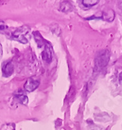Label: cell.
I'll return each instance as SVG.
<instances>
[{"label":"cell","instance_id":"6da1fadb","mask_svg":"<svg viewBox=\"0 0 122 130\" xmlns=\"http://www.w3.org/2000/svg\"><path fill=\"white\" fill-rule=\"evenodd\" d=\"M31 31L30 28L27 26H23L16 30H15L12 34V38L14 41H16L22 44L28 43L29 40L30 39Z\"/></svg>","mask_w":122,"mask_h":130},{"label":"cell","instance_id":"7a4b0ae2","mask_svg":"<svg viewBox=\"0 0 122 130\" xmlns=\"http://www.w3.org/2000/svg\"><path fill=\"white\" fill-rule=\"evenodd\" d=\"M109 58H110V54L107 50L101 52L96 59V68L101 69L102 68L106 66V65L108 63Z\"/></svg>","mask_w":122,"mask_h":130},{"label":"cell","instance_id":"3957f363","mask_svg":"<svg viewBox=\"0 0 122 130\" xmlns=\"http://www.w3.org/2000/svg\"><path fill=\"white\" fill-rule=\"evenodd\" d=\"M40 85V80L37 77L29 78L24 84V89L28 92H32L35 90Z\"/></svg>","mask_w":122,"mask_h":130},{"label":"cell","instance_id":"277c9868","mask_svg":"<svg viewBox=\"0 0 122 130\" xmlns=\"http://www.w3.org/2000/svg\"><path fill=\"white\" fill-rule=\"evenodd\" d=\"M13 70H14L13 64L11 61L3 63V65L2 66L3 75L5 77H9L13 73Z\"/></svg>","mask_w":122,"mask_h":130},{"label":"cell","instance_id":"5b68a950","mask_svg":"<svg viewBox=\"0 0 122 130\" xmlns=\"http://www.w3.org/2000/svg\"><path fill=\"white\" fill-rule=\"evenodd\" d=\"M42 58L44 61L46 62L49 63L51 61L52 58V50H51V47L49 44H47L44 47V50L42 52Z\"/></svg>","mask_w":122,"mask_h":130},{"label":"cell","instance_id":"8992f818","mask_svg":"<svg viewBox=\"0 0 122 130\" xmlns=\"http://www.w3.org/2000/svg\"><path fill=\"white\" fill-rule=\"evenodd\" d=\"M114 16H115L114 11L112 10V9L105 10L104 12H103V13H102L103 19L107 20V21H109V22H111L112 20H114Z\"/></svg>","mask_w":122,"mask_h":130},{"label":"cell","instance_id":"52a82bcc","mask_svg":"<svg viewBox=\"0 0 122 130\" xmlns=\"http://www.w3.org/2000/svg\"><path fill=\"white\" fill-rule=\"evenodd\" d=\"M72 9H73L72 5L71 4L70 2H68V1L62 2L60 4V7H59V9L62 12H64V13H68V12H71L72 10Z\"/></svg>","mask_w":122,"mask_h":130},{"label":"cell","instance_id":"ba28073f","mask_svg":"<svg viewBox=\"0 0 122 130\" xmlns=\"http://www.w3.org/2000/svg\"><path fill=\"white\" fill-rule=\"evenodd\" d=\"M15 98L20 104H27V103H28V98L27 97V95H25V94H23V93L16 94L15 96Z\"/></svg>","mask_w":122,"mask_h":130},{"label":"cell","instance_id":"9c48e42d","mask_svg":"<svg viewBox=\"0 0 122 130\" xmlns=\"http://www.w3.org/2000/svg\"><path fill=\"white\" fill-rule=\"evenodd\" d=\"M33 38H34V39H35V41H36V42L38 43V46L41 47L43 45V44H44V40L43 39V38L41 36V34H40V33L39 32H34L33 33Z\"/></svg>","mask_w":122,"mask_h":130},{"label":"cell","instance_id":"30bf717a","mask_svg":"<svg viewBox=\"0 0 122 130\" xmlns=\"http://www.w3.org/2000/svg\"><path fill=\"white\" fill-rule=\"evenodd\" d=\"M82 5L86 7H91L99 3L98 0H82Z\"/></svg>","mask_w":122,"mask_h":130},{"label":"cell","instance_id":"8fae6325","mask_svg":"<svg viewBox=\"0 0 122 130\" xmlns=\"http://www.w3.org/2000/svg\"><path fill=\"white\" fill-rule=\"evenodd\" d=\"M0 130H15V124L14 123H6L1 127Z\"/></svg>","mask_w":122,"mask_h":130},{"label":"cell","instance_id":"7c38bea8","mask_svg":"<svg viewBox=\"0 0 122 130\" xmlns=\"http://www.w3.org/2000/svg\"><path fill=\"white\" fill-rule=\"evenodd\" d=\"M6 28H7V27L5 24V23L2 20H0V30H3Z\"/></svg>","mask_w":122,"mask_h":130},{"label":"cell","instance_id":"4fadbf2b","mask_svg":"<svg viewBox=\"0 0 122 130\" xmlns=\"http://www.w3.org/2000/svg\"><path fill=\"white\" fill-rule=\"evenodd\" d=\"M119 81H120V84L122 85V72L119 75Z\"/></svg>","mask_w":122,"mask_h":130},{"label":"cell","instance_id":"5bb4252c","mask_svg":"<svg viewBox=\"0 0 122 130\" xmlns=\"http://www.w3.org/2000/svg\"><path fill=\"white\" fill-rule=\"evenodd\" d=\"M3 55V47H2V44H0V57H2Z\"/></svg>","mask_w":122,"mask_h":130},{"label":"cell","instance_id":"9a60e30c","mask_svg":"<svg viewBox=\"0 0 122 130\" xmlns=\"http://www.w3.org/2000/svg\"><path fill=\"white\" fill-rule=\"evenodd\" d=\"M120 6H121V8H122V2H120Z\"/></svg>","mask_w":122,"mask_h":130}]
</instances>
